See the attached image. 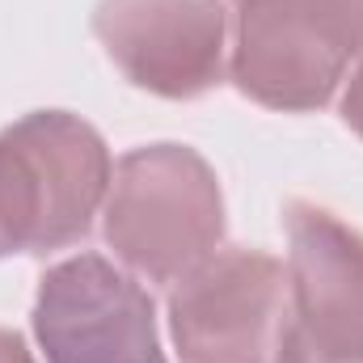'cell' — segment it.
<instances>
[{
	"mask_svg": "<svg viewBox=\"0 0 363 363\" xmlns=\"http://www.w3.org/2000/svg\"><path fill=\"white\" fill-rule=\"evenodd\" d=\"M114 161L106 140L68 110H34L0 131V228L13 254L81 241L106 207Z\"/></svg>",
	"mask_w": 363,
	"mask_h": 363,
	"instance_id": "obj_1",
	"label": "cell"
},
{
	"mask_svg": "<svg viewBox=\"0 0 363 363\" xmlns=\"http://www.w3.org/2000/svg\"><path fill=\"white\" fill-rule=\"evenodd\" d=\"M224 237L216 169L186 144L131 148L110 178L106 245L152 283H178Z\"/></svg>",
	"mask_w": 363,
	"mask_h": 363,
	"instance_id": "obj_2",
	"label": "cell"
},
{
	"mask_svg": "<svg viewBox=\"0 0 363 363\" xmlns=\"http://www.w3.org/2000/svg\"><path fill=\"white\" fill-rule=\"evenodd\" d=\"M186 363H274L291 330L287 271L258 250H216L169 296Z\"/></svg>",
	"mask_w": 363,
	"mask_h": 363,
	"instance_id": "obj_3",
	"label": "cell"
},
{
	"mask_svg": "<svg viewBox=\"0 0 363 363\" xmlns=\"http://www.w3.org/2000/svg\"><path fill=\"white\" fill-rule=\"evenodd\" d=\"M34 338L47 363H165L152 296L101 254H77L43 274Z\"/></svg>",
	"mask_w": 363,
	"mask_h": 363,
	"instance_id": "obj_4",
	"label": "cell"
},
{
	"mask_svg": "<svg viewBox=\"0 0 363 363\" xmlns=\"http://www.w3.org/2000/svg\"><path fill=\"white\" fill-rule=\"evenodd\" d=\"M93 34L118 72L157 97H199L224 77V0H97Z\"/></svg>",
	"mask_w": 363,
	"mask_h": 363,
	"instance_id": "obj_5",
	"label": "cell"
},
{
	"mask_svg": "<svg viewBox=\"0 0 363 363\" xmlns=\"http://www.w3.org/2000/svg\"><path fill=\"white\" fill-rule=\"evenodd\" d=\"M291 330L334 363H363V233L317 203L287 207Z\"/></svg>",
	"mask_w": 363,
	"mask_h": 363,
	"instance_id": "obj_6",
	"label": "cell"
},
{
	"mask_svg": "<svg viewBox=\"0 0 363 363\" xmlns=\"http://www.w3.org/2000/svg\"><path fill=\"white\" fill-rule=\"evenodd\" d=\"M347 55L330 47L283 0H237L233 81L271 110H321L347 77Z\"/></svg>",
	"mask_w": 363,
	"mask_h": 363,
	"instance_id": "obj_7",
	"label": "cell"
},
{
	"mask_svg": "<svg viewBox=\"0 0 363 363\" xmlns=\"http://www.w3.org/2000/svg\"><path fill=\"white\" fill-rule=\"evenodd\" d=\"M237 4V0H233ZM347 60L363 55V0H283Z\"/></svg>",
	"mask_w": 363,
	"mask_h": 363,
	"instance_id": "obj_8",
	"label": "cell"
},
{
	"mask_svg": "<svg viewBox=\"0 0 363 363\" xmlns=\"http://www.w3.org/2000/svg\"><path fill=\"white\" fill-rule=\"evenodd\" d=\"M342 118H347V127L363 140V64L351 72V81H347V93H342Z\"/></svg>",
	"mask_w": 363,
	"mask_h": 363,
	"instance_id": "obj_9",
	"label": "cell"
},
{
	"mask_svg": "<svg viewBox=\"0 0 363 363\" xmlns=\"http://www.w3.org/2000/svg\"><path fill=\"white\" fill-rule=\"evenodd\" d=\"M274 363H334V359H321V355H313V351L300 342V334H296V330H287V338H283V347H279Z\"/></svg>",
	"mask_w": 363,
	"mask_h": 363,
	"instance_id": "obj_10",
	"label": "cell"
},
{
	"mask_svg": "<svg viewBox=\"0 0 363 363\" xmlns=\"http://www.w3.org/2000/svg\"><path fill=\"white\" fill-rule=\"evenodd\" d=\"M0 363H34L26 338L13 334V330H4V325H0Z\"/></svg>",
	"mask_w": 363,
	"mask_h": 363,
	"instance_id": "obj_11",
	"label": "cell"
},
{
	"mask_svg": "<svg viewBox=\"0 0 363 363\" xmlns=\"http://www.w3.org/2000/svg\"><path fill=\"white\" fill-rule=\"evenodd\" d=\"M4 254H13V245H9V237H4V228H0V258Z\"/></svg>",
	"mask_w": 363,
	"mask_h": 363,
	"instance_id": "obj_12",
	"label": "cell"
}]
</instances>
